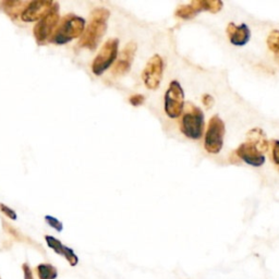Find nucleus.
<instances>
[{
  "instance_id": "f257e3e1",
  "label": "nucleus",
  "mask_w": 279,
  "mask_h": 279,
  "mask_svg": "<svg viewBox=\"0 0 279 279\" xmlns=\"http://www.w3.org/2000/svg\"><path fill=\"white\" fill-rule=\"evenodd\" d=\"M110 12L105 8H97L91 13V21L80 38L79 46L91 50L96 49L107 30Z\"/></svg>"
},
{
  "instance_id": "f03ea898",
  "label": "nucleus",
  "mask_w": 279,
  "mask_h": 279,
  "mask_svg": "<svg viewBox=\"0 0 279 279\" xmlns=\"http://www.w3.org/2000/svg\"><path fill=\"white\" fill-rule=\"evenodd\" d=\"M85 29V20L75 15H68L62 18L60 24L57 26L52 37L51 43L63 45L71 42L79 36H82Z\"/></svg>"
},
{
  "instance_id": "7ed1b4c3",
  "label": "nucleus",
  "mask_w": 279,
  "mask_h": 279,
  "mask_svg": "<svg viewBox=\"0 0 279 279\" xmlns=\"http://www.w3.org/2000/svg\"><path fill=\"white\" fill-rule=\"evenodd\" d=\"M180 129L182 133L189 138H200L204 131L203 110L192 103L185 104L182 112Z\"/></svg>"
},
{
  "instance_id": "20e7f679",
  "label": "nucleus",
  "mask_w": 279,
  "mask_h": 279,
  "mask_svg": "<svg viewBox=\"0 0 279 279\" xmlns=\"http://www.w3.org/2000/svg\"><path fill=\"white\" fill-rule=\"evenodd\" d=\"M59 20H60L59 4L54 3L51 10L44 18L39 20L38 23L34 26V30H33L38 45H45L50 42L52 34H54L58 26Z\"/></svg>"
},
{
  "instance_id": "39448f33",
  "label": "nucleus",
  "mask_w": 279,
  "mask_h": 279,
  "mask_svg": "<svg viewBox=\"0 0 279 279\" xmlns=\"http://www.w3.org/2000/svg\"><path fill=\"white\" fill-rule=\"evenodd\" d=\"M184 108V92L181 84L177 80L171 81L168 90L165 93L164 109L166 115L171 119L179 118Z\"/></svg>"
},
{
  "instance_id": "423d86ee",
  "label": "nucleus",
  "mask_w": 279,
  "mask_h": 279,
  "mask_svg": "<svg viewBox=\"0 0 279 279\" xmlns=\"http://www.w3.org/2000/svg\"><path fill=\"white\" fill-rule=\"evenodd\" d=\"M225 131L226 127L223 119L218 115L213 116L208 122L204 141V148L211 154H218L222 151Z\"/></svg>"
},
{
  "instance_id": "0eeeda50",
  "label": "nucleus",
  "mask_w": 279,
  "mask_h": 279,
  "mask_svg": "<svg viewBox=\"0 0 279 279\" xmlns=\"http://www.w3.org/2000/svg\"><path fill=\"white\" fill-rule=\"evenodd\" d=\"M118 47L119 41L117 38H110L103 45L92 64V71L94 75L102 76L115 62L118 56Z\"/></svg>"
},
{
  "instance_id": "6e6552de",
  "label": "nucleus",
  "mask_w": 279,
  "mask_h": 279,
  "mask_svg": "<svg viewBox=\"0 0 279 279\" xmlns=\"http://www.w3.org/2000/svg\"><path fill=\"white\" fill-rule=\"evenodd\" d=\"M164 71V61L159 55H154L150 58L142 72V79L149 90H157L161 85Z\"/></svg>"
},
{
  "instance_id": "1a4fd4ad",
  "label": "nucleus",
  "mask_w": 279,
  "mask_h": 279,
  "mask_svg": "<svg viewBox=\"0 0 279 279\" xmlns=\"http://www.w3.org/2000/svg\"><path fill=\"white\" fill-rule=\"evenodd\" d=\"M52 6H54V2H50V0L31 2L26 6L21 19L24 22H34L36 20H41L51 10Z\"/></svg>"
},
{
  "instance_id": "9d476101",
  "label": "nucleus",
  "mask_w": 279,
  "mask_h": 279,
  "mask_svg": "<svg viewBox=\"0 0 279 279\" xmlns=\"http://www.w3.org/2000/svg\"><path fill=\"white\" fill-rule=\"evenodd\" d=\"M136 51V43L130 42L124 46L122 49L120 56H119L118 60L116 61L114 69H112V73L117 77H121L127 75L130 71L132 62H133V59L135 56Z\"/></svg>"
},
{
  "instance_id": "9b49d317",
  "label": "nucleus",
  "mask_w": 279,
  "mask_h": 279,
  "mask_svg": "<svg viewBox=\"0 0 279 279\" xmlns=\"http://www.w3.org/2000/svg\"><path fill=\"white\" fill-rule=\"evenodd\" d=\"M235 154L242 159L244 163H247L253 167H261L265 163V157L260 152H257L251 144L244 142L236 150Z\"/></svg>"
},
{
  "instance_id": "f8f14e48",
  "label": "nucleus",
  "mask_w": 279,
  "mask_h": 279,
  "mask_svg": "<svg viewBox=\"0 0 279 279\" xmlns=\"http://www.w3.org/2000/svg\"><path fill=\"white\" fill-rule=\"evenodd\" d=\"M226 32H227L230 43L235 46H244L250 41L251 32L245 23H242L240 25L229 23Z\"/></svg>"
},
{
  "instance_id": "ddd939ff",
  "label": "nucleus",
  "mask_w": 279,
  "mask_h": 279,
  "mask_svg": "<svg viewBox=\"0 0 279 279\" xmlns=\"http://www.w3.org/2000/svg\"><path fill=\"white\" fill-rule=\"evenodd\" d=\"M45 240H46V242H47L48 247L54 250L57 254L62 255L67 258V261L70 263L71 266H76V265L79 263V257L76 255L75 251L68 247H65V245H63L60 241L58 240V239L51 237V236H46Z\"/></svg>"
},
{
  "instance_id": "4468645a",
  "label": "nucleus",
  "mask_w": 279,
  "mask_h": 279,
  "mask_svg": "<svg viewBox=\"0 0 279 279\" xmlns=\"http://www.w3.org/2000/svg\"><path fill=\"white\" fill-rule=\"evenodd\" d=\"M247 143L251 144L261 154L268 150V141L266 134L264 133V131L261 128H254L248 132Z\"/></svg>"
},
{
  "instance_id": "2eb2a0df",
  "label": "nucleus",
  "mask_w": 279,
  "mask_h": 279,
  "mask_svg": "<svg viewBox=\"0 0 279 279\" xmlns=\"http://www.w3.org/2000/svg\"><path fill=\"white\" fill-rule=\"evenodd\" d=\"M29 2H21V0H6V2L0 3L2 9L8 15L11 19H18L22 16Z\"/></svg>"
},
{
  "instance_id": "dca6fc26",
  "label": "nucleus",
  "mask_w": 279,
  "mask_h": 279,
  "mask_svg": "<svg viewBox=\"0 0 279 279\" xmlns=\"http://www.w3.org/2000/svg\"><path fill=\"white\" fill-rule=\"evenodd\" d=\"M196 15H198V11H197L196 7H195L193 2L188 4V5L179 6L177 8V10H176V12H175V16L177 18H180V19H183V20L193 19Z\"/></svg>"
},
{
  "instance_id": "f3484780",
  "label": "nucleus",
  "mask_w": 279,
  "mask_h": 279,
  "mask_svg": "<svg viewBox=\"0 0 279 279\" xmlns=\"http://www.w3.org/2000/svg\"><path fill=\"white\" fill-rule=\"evenodd\" d=\"M37 275L39 279H56L58 271L50 264H39L37 266Z\"/></svg>"
},
{
  "instance_id": "a211bd4d",
  "label": "nucleus",
  "mask_w": 279,
  "mask_h": 279,
  "mask_svg": "<svg viewBox=\"0 0 279 279\" xmlns=\"http://www.w3.org/2000/svg\"><path fill=\"white\" fill-rule=\"evenodd\" d=\"M267 46L270 51L277 52L279 51V31L274 30L269 33V35L267 37Z\"/></svg>"
},
{
  "instance_id": "6ab92c4d",
  "label": "nucleus",
  "mask_w": 279,
  "mask_h": 279,
  "mask_svg": "<svg viewBox=\"0 0 279 279\" xmlns=\"http://www.w3.org/2000/svg\"><path fill=\"white\" fill-rule=\"evenodd\" d=\"M45 221L46 223H47L50 227H52L54 229H56L58 232H61L62 229H63V226H62V223L59 222L58 219L56 217H52V216H49V215H46L45 216Z\"/></svg>"
},
{
  "instance_id": "aec40b11",
  "label": "nucleus",
  "mask_w": 279,
  "mask_h": 279,
  "mask_svg": "<svg viewBox=\"0 0 279 279\" xmlns=\"http://www.w3.org/2000/svg\"><path fill=\"white\" fill-rule=\"evenodd\" d=\"M271 155H273V161L276 165L279 166V140H271Z\"/></svg>"
},
{
  "instance_id": "412c9836",
  "label": "nucleus",
  "mask_w": 279,
  "mask_h": 279,
  "mask_svg": "<svg viewBox=\"0 0 279 279\" xmlns=\"http://www.w3.org/2000/svg\"><path fill=\"white\" fill-rule=\"evenodd\" d=\"M0 211H2L7 217H9L10 219H12V221H16V219H17L16 212L13 211L12 208L6 206V205L3 204V203H0Z\"/></svg>"
},
{
  "instance_id": "4be33fe9",
  "label": "nucleus",
  "mask_w": 279,
  "mask_h": 279,
  "mask_svg": "<svg viewBox=\"0 0 279 279\" xmlns=\"http://www.w3.org/2000/svg\"><path fill=\"white\" fill-rule=\"evenodd\" d=\"M129 102L132 106L137 107V106H141L145 102V97L142 94H135L129 98Z\"/></svg>"
},
{
  "instance_id": "5701e85b",
  "label": "nucleus",
  "mask_w": 279,
  "mask_h": 279,
  "mask_svg": "<svg viewBox=\"0 0 279 279\" xmlns=\"http://www.w3.org/2000/svg\"><path fill=\"white\" fill-rule=\"evenodd\" d=\"M202 102H203V104H204L205 106H206L207 108H211V107H212V105L214 104V98H213L210 94H205V95H203V97H202Z\"/></svg>"
},
{
  "instance_id": "b1692460",
  "label": "nucleus",
  "mask_w": 279,
  "mask_h": 279,
  "mask_svg": "<svg viewBox=\"0 0 279 279\" xmlns=\"http://www.w3.org/2000/svg\"><path fill=\"white\" fill-rule=\"evenodd\" d=\"M23 273H24V279H34V277H33L32 269L30 268L28 264L23 265Z\"/></svg>"
},
{
  "instance_id": "393cba45",
  "label": "nucleus",
  "mask_w": 279,
  "mask_h": 279,
  "mask_svg": "<svg viewBox=\"0 0 279 279\" xmlns=\"http://www.w3.org/2000/svg\"><path fill=\"white\" fill-rule=\"evenodd\" d=\"M276 60H277V62L279 63V51L276 54Z\"/></svg>"
}]
</instances>
